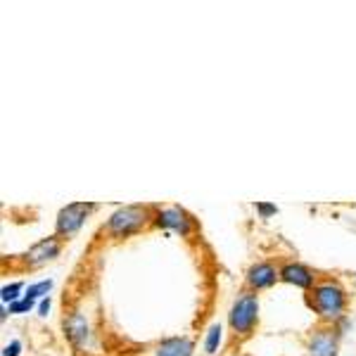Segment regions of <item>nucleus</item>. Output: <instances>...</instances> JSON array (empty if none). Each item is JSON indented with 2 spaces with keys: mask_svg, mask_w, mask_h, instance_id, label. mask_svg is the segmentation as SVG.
I'll return each instance as SVG.
<instances>
[{
  "mask_svg": "<svg viewBox=\"0 0 356 356\" xmlns=\"http://www.w3.org/2000/svg\"><path fill=\"white\" fill-rule=\"evenodd\" d=\"M309 307L316 311L321 321L326 323H337L347 309V292L337 283L321 281L309 290Z\"/></svg>",
  "mask_w": 356,
  "mask_h": 356,
  "instance_id": "nucleus-1",
  "label": "nucleus"
},
{
  "mask_svg": "<svg viewBox=\"0 0 356 356\" xmlns=\"http://www.w3.org/2000/svg\"><path fill=\"white\" fill-rule=\"evenodd\" d=\"M152 209L150 207H141V204H129V207L116 209L112 216H109L107 226H105V233L112 238H129L133 233L143 231L150 221H152Z\"/></svg>",
  "mask_w": 356,
  "mask_h": 356,
  "instance_id": "nucleus-2",
  "label": "nucleus"
},
{
  "mask_svg": "<svg viewBox=\"0 0 356 356\" xmlns=\"http://www.w3.org/2000/svg\"><path fill=\"white\" fill-rule=\"evenodd\" d=\"M257 321H259V297L254 292H240L235 302H233L231 314H228V323H231L233 332L240 337L252 335Z\"/></svg>",
  "mask_w": 356,
  "mask_h": 356,
  "instance_id": "nucleus-3",
  "label": "nucleus"
},
{
  "mask_svg": "<svg viewBox=\"0 0 356 356\" xmlns=\"http://www.w3.org/2000/svg\"><path fill=\"white\" fill-rule=\"evenodd\" d=\"M91 209L93 204H86V202H71L66 204V207H62L57 214V221H55V235H57L60 240H66V238L76 235Z\"/></svg>",
  "mask_w": 356,
  "mask_h": 356,
  "instance_id": "nucleus-4",
  "label": "nucleus"
},
{
  "mask_svg": "<svg viewBox=\"0 0 356 356\" xmlns=\"http://www.w3.org/2000/svg\"><path fill=\"white\" fill-rule=\"evenodd\" d=\"M60 249H62V240H60L57 235H50L46 240L36 242L33 247H29V252L21 257L24 261V266H29V269H38V266L48 264V261H53L55 257H60Z\"/></svg>",
  "mask_w": 356,
  "mask_h": 356,
  "instance_id": "nucleus-5",
  "label": "nucleus"
},
{
  "mask_svg": "<svg viewBox=\"0 0 356 356\" xmlns=\"http://www.w3.org/2000/svg\"><path fill=\"white\" fill-rule=\"evenodd\" d=\"M154 224L166 231H176L188 235L193 231V219L181 207H157L154 209Z\"/></svg>",
  "mask_w": 356,
  "mask_h": 356,
  "instance_id": "nucleus-6",
  "label": "nucleus"
},
{
  "mask_svg": "<svg viewBox=\"0 0 356 356\" xmlns=\"http://www.w3.org/2000/svg\"><path fill=\"white\" fill-rule=\"evenodd\" d=\"M340 340L335 328H319L309 340V356H337Z\"/></svg>",
  "mask_w": 356,
  "mask_h": 356,
  "instance_id": "nucleus-7",
  "label": "nucleus"
},
{
  "mask_svg": "<svg viewBox=\"0 0 356 356\" xmlns=\"http://www.w3.org/2000/svg\"><path fill=\"white\" fill-rule=\"evenodd\" d=\"M278 278H281V271H276L274 264H269V261H259V264L249 266V271H247V287L252 292L266 290V287L274 285Z\"/></svg>",
  "mask_w": 356,
  "mask_h": 356,
  "instance_id": "nucleus-8",
  "label": "nucleus"
},
{
  "mask_svg": "<svg viewBox=\"0 0 356 356\" xmlns=\"http://www.w3.org/2000/svg\"><path fill=\"white\" fill-rule=\"evenodd\" d=\"M64 332H66V340L74 344V347H83V344H86L88 321L79 309L69 311V314L64 316Z\"/></svg>",
  "mask_w": 356,
  "mask_h": 356,
  "instance_id": "nucleus-9",
  "label": "nucleus"
},
{
  "mask_svg": "<svg viewBox=\"0 0 356 356\" xmlns=\"http://www.w3.org/2000/svg\"><path fill=\"white\" fill-rule=\"evenodd\" d=\"M281 281L290 283L294 287H302V290H311L316 285L314 271L307 269L304 264H285L281 269Z\"/></svg>",
  "mask_w": 356,
  "mask_h": 356,
  "instance_id": "nucleus-10",
  "label": "nucleus"
},
{
  "mask_svg": "<svg viewBox=\"0 0 356 356\" xmlns=\"http://www.w3.org/2000/svg\"><path fill=\"white\" fill-rule=\"evenodd\" d=\"M195 344L188 337H169V340L159 342L154 349V356H193Z\"/></svg>",
  "mask_w": 356,
  "mask_h": 356,
  "instance_id": "nucleus-11",
  "label": "nucleus"
},
{
  "mask_svg": "<svg viewBox=\"0 0 356 356\" xmlns=\"http://www.w3.org/2000/svg\"><path fill=\"white\" fill-rule=\"evenodd\" d=\"M221 340H224V330H221L219 323H214L207 330V337H204V349H207V354H216V352H219Z\"/></svg>",
  "mask_w": 356,
  "mask_h": 356,
  "instance_id": "nucleus-12",
  "label": "nucleus"
},
{
  "mask_svg": "<svg viewBox=\"0 0 356 356\" xmlns=\"http://www.w3.org/2000/svg\"><path fill=\"white\" fill-rule=\"evenodd\" d=\"M50 287H53V281H41V283H36V285H31L29 290H26L24 299H31V302H36L38 297L46 299V297H48V292H50Z\"/></svg>",
  "mask_w": 356,
  "mask_h": 356,
  "instance_id": "nucleus-13",
  "label": "nucleus"
},
{
  "mask_svg": "<svg viewBox=\"0 0 356 356\" xmlns=\"http://www.w3.org/2000/svg\"><path fill=\"white\" fill-rule=\"evenodd\" d=\"M21 287H24V285H21V283H12V285H5L3 290H0V299H3L5 307H10V304L19 299Z\"/></svg>",
  "mask_w": 356,
  "mask_h": 356,
  "instance_id": "nucleus-14",
  "label": "nucleus"
},
{
  "mask_svg": "<svg viewBox=\"0 0 356 356\" xmlns=\"http://www.w3.org/2000/svg\"><path fill=\"white\" fill-rule=\"evenodd\" d=\"M31 307H33L31 299H17V302L10 304L8 311L10 314H26V311H31Z\"/></svg>",
  "mask_w": 356,
  "mask_h": 356,
  "instance_id": "nucleus-15",
  "label": "nucleus"
},
{
  "mask_svg": "<svg viewBox=\"0 0 356 356\" xmlns=\"http://www.w3.org/2000/svg\"><path fill=\"white\" fill-rule=\"evenodd\" d=\"M19 349H21V344L17 342V340H12L8 344V347L3 349V356H19Z\"/></svg>",
  "mask_w": 356,
  "mask_h": 356,
  "instance_id": "nucleus-16",
  "label": "nucleus"
},
{
  "mask_svg": "<svg viewBox=\"0 0 356 356\" xmlns=\"http://www.w3.org/2000/svg\"><path fill=\"white\" fill-rule=\"evenodd\" d=\"M257 211H259V214L261 216H264V219H266V216H271V214H276V207H274V204H266V202H259L257 204Z\"/></svg>",
  "mask_w": 356,
  "mask_h": 356,
  "instance_id": "nucleus-17",
  "label": "nucleus"
},
{
  "mask_svg": "<svg viewBox=\"0 0 356 356\" xmlns=\"http://www.w3.org/2000/svg\"><path fill=\"white\" fill-rule=\"evenodd\" d=\"M48 311H50V297L41 299V304H38V314H41V316H46Z\"/></svg>",
  "mask_w": 356,
  "mask_h": 356,
  "instance_id": "nucleus-18",
  "label": "nucleus"
}]
</instances>
